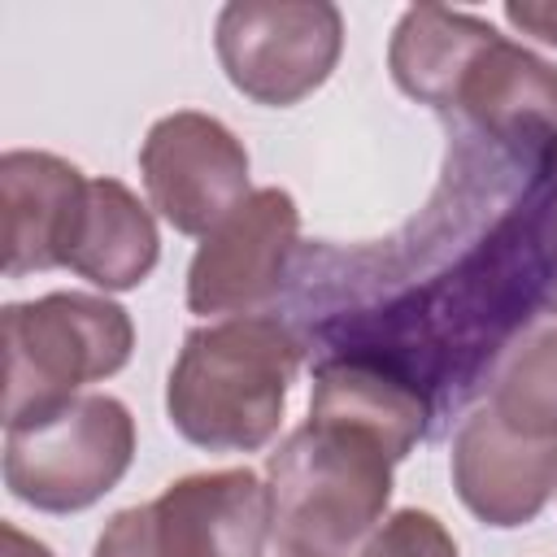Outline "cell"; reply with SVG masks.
<instances>
[{
    "label": "cell",
    "instance_id": "cell-7",
    "mask_svg": "<svg viewBox=\"0 0 557 557\" xmlns=\"http://www.w3.org/2000/svg\"><path fill=\"white\" fill-rule=\"evenodd\" d=\"M270 487L248 466L174 479L157 500L117 509L91 557H261Z\"/></svg>",
    "mask_w": 557,
    "mask_h": 557
},
{
    "label": "cell",
    "instance_id": "cell-3",
    "mask_svg": "<svg viewBox=\"0 0 557 557\" xmlns=\"http://www.w3.org/2000/svg\"><path fill=\"white\" fill-rule=\"evenodd\" d=\"M300 335L283 318L244 313L187 331L170 379V426L209 453H257L274 440L300 370Z\"/></svg>",
    "mask_w": 557,
    "mask_h": 557
},
{
    "label": "cell",
    "instance_id": "cell-6",
    "mask_svg": "<svg viewBox=\"0 0 557 557\" xmlns=\"http://www.w3.org/2000/svg\"><path fill=\"white\" fill-rule=\"evenodd\" d=\"M135 461V418L117 396L91 392L4 426V487L39 513H78L122 483Z\"/></svg>",
    "mask_w": 557,
    "mask_h": 557
},
{
    "label": "cell",
    "instance_id": "cell-11",
    "mask_svg": "<svg viewBox=\"0 0 557 557\" xmlns=\"http://www.w3.org/2000/svg\"><path fill=\"white\" fill-rule=\"evenodd\" d=\"M453 487L479 522L496 531L527 527L557 492V440L509 426L483 400L453 435Z\"/></svg>",
    "mask_w": 557,
    "mask_h": 557
},
{
    "label": "cell",
    "instance_id": "cell-19",
    "mask_svg": "<svg viewBox=\"0 0 557 557\" xmlns=\"http://www.w3.org/2000/svg\"><path fill=\"white\" fill-rule=\"evenodd\" d=\"M548 305H553V309H557V278H553V296H548Z\"/></svg>",
    "mask_w": 557,
    "mask_h": 557
},
{
    "label": "cell",
    "instance_id": "cell-18",
    "mask_svg": "<svg viewBox=\"0 0 557 557\" xmlns=\"http://www.w3.org/2000/svg\"><path fill=\"white\" fill-rule=\"evenodd\" d=\"M0 557H52V548L44 544V540H35V535H26L22 527H13V522H4L0 527Z\"/></svg>",
    "mask_w": 557,
    "mask_h": 557
},
{
    "label": "cell",
    "instance_id": "cell-10",
    "mask_svg": "<svg viewBox=\"0 0 557 557\" xmlns=\"http://www.w3.org/2000/svg\"><path fill=\"white\" fill-rule=\"evenodd\" d=\"M139 174L152 209L178 235H209L248 196V148L209 113L178 109L148 126Z\"/></svg>",
    "mask_w": 557,
    "mask_h": 557
},
{
    "label": "cell",
    "instance_id": "cell-2",
    "mask_svg": "<svg viewBox=\"0 0 557 557\" xmlns=\"http://www.w3.org/2000/svg\"><path fill=\"white\" fill-rule=\"evenodd\" d=\"M392 83L496 148L557 161V65L500 35L492 22L413 4L387 44Z\"/></svg>",
    "mask_w": 557,
    "mask_h": 557
},
{
    "label": "cell",
    "instance_id": "cell-13",
    "mask_svg": "<svg viewBox=\"0 0 557 557\" xmlns=\"http://www.w3.org/2000/svg\"><path fill=\"white\" fill-rule=\"evenodd\" d=\"M309 413L339 418L348 426L379 435L396 461H405L426 440L435 418L431 400L413 383L366 357H318Z\"/></svg>",
    "mask_w": 557,
    "mask_h": 557
},
{
    "label": "cell",
    "instance_id": "cell-1",
    "mask_svg": "<svg viewBox=\"0 0 557 557\" xmlns=\"http://www.w3.org/2000/svg\"><path fill=\"white\" fill-rule=\"evenodd\" d=\"M557 278V161L448 131L444 174L392 239L292 261V331L322 357H366L435 413L466 405L548 305Z\"/></svg>",
    "mask_w": 557,
    "mask_h": 557
},
{
    "label": "cell",
    "instance_id": "cell-16",
    "mask_svg": "<svg viewBox=\"0 0 557 557\" xmlns=\"http://www.w3.org/2000/svg\"><path fill=\"white\" fill-rule=\"evenodd\" d=\"M357 557H457V540L426 509H396L383 518Z\"/></svg>",
    "mask_w": 557,
    "mask_h": 557
},
{
    "label": "cell",
    "instance_id": "cell-8",
    "mask_svg": "<svg viewBox=\"0 0 557 557\" xmlns=\"http://www.w3.org/2000/svg\"><path fill=\"white\" fill-rule=\"evenodd\" d=\"M213 48L239 96L292 109L331 78L344 13L326 0H231L213 22Z\"/></svg>",
    "mask_w": 557,
    "mask_h": 557
},
{
    "label": "cell",
    "instance_id": "cell-15",
    "mask_svg": "<svg viewBox=\"0 0 557 557\" xmlns=\"http://www.w3.org/2000/svg\"><path fill=\"white\" fill-rule=\"evenodd\" d=\"M487 405L518 431L557 440V326L518 339L487 383Z\"/></svg>",
    "mask_w": 557,
    "mask_h": 557
},
{
    "label": "cell",
    "instance_id": "cell-9",
    "mask_svg": "<svg viewBox=\"0 0 557 557\" xmlns=\"http://www.w3.org/2000/svg\"><path fill=\"white\" fill-rule=\"evenodd\" d=\"M300 252V209L283 187L248 191L196 248L187 265L191 313H257L292 278Z\"/></svg>",
    "mask_w": 557,
    "mask_h": 557
},
{
    "label": "cell",
    "instance_id": "cell-12",
    "mask_svg": "<svg viewBox=\"0 0 557 557\" xmlns=\"http://www.w3.org/2000/svg\"><path fill=\"white\" fill-rule=\"evenodd\" d=\"M83 170L57 152L13 148L0 157V209H4V274L22 278L35 270H61L70 261L83 209Z\"/></svg>",
    "mask_w": 557,
    "mask_h": 557
},
{
    "label": "cell",
    "instance_id": "cell-17",
    "mask_svg": "<svg viewBox=\"0 0 557 557\" xmlns=\"http://www.w3.org/2000/svg\"><path fill=\"white\" fill-rule=\"evenodd\" d=\"M505 22L518 26L522 35H535L540 44L557 48V0H509Z\"/></svg>",
    "mask_w": 557,
    "mask_h": 557
},
{
    "label": "cell",
    "instance_id": "cell-14",
    "mask_svg": "<svg viewBox=\"0 0 557 557\" xmlns=\"http://www.w3.org/2000/svg\"><path fill=\"white\" fill-rule=\"evenodd\" d=\"M157 257H161V235L152 209L126 183L91 178L65 270H74L100 292H131L157 270Z\"/></svg>",
    "mask_w": 557,
    "mask_h": 557
},
{
    "label": "cell",
    "instance_id": "cell-4",
    "mask_svg": "<svg viewBox=\"0 0 557 557\" xmlns=\"http://www.w3.org/2000/svg\"><path fill=\"white\" fill-rule=\"evenodd\" d=\"M392 466L379 435L309 413L265 461L274 548L283 557H357L392 500Z\"/></svg>",
    "mask_w": 557,
    "mask_h": 557
},
{
    "label": "cell",
    "instance_id": "cell-5",
    "mask_svg": "<svg viewBox=\"0 0 557 557\" xmlns=\"http://www.w3.org/2000/svg\"><path fill=\"white\" fill-rule=\"evenodd\" d=\"M4 426L35 422L117 374L135 348L131 313L109 296L48 292L4 305Z\"/></svg>",
    "mask_w": 557,
    "mask_h": 557
}]
</instances>
